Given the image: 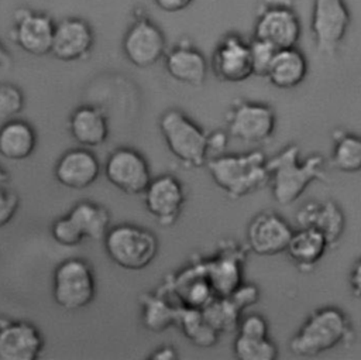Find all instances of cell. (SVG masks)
<instances>
[{
  "mask_svg": "<svg viewBox=\"0 0 361 360\" xmlns=\"http://www.w3.org/2000/svg\"><path fill=\"white\" fill-rule=\"evenodd\" d=\"M49 232L54 241L62 247H76L83 240H86L68 213L65 216L55 219L51 224Z\"/></svg>",
  "mask_w": 361,
  "mask_h": 360,
  "instance_id": "33",
  "label": "cell"
},
{
  "mask_svg": "<svg viewBox=\"0 0 361 360\" xmlns=\"http://www.w3.org/2000/svg\"><path fill=\"white\" fill-rule=\"evenodd\" d=\"M247 250L234 241H224L219 251L204 258L206 275L219 296H228L244 280V261Z\"/></svg>",
  "mask_w": 361,
  "mask_h": 360,
  "instance_id": "16",
  "label": "cell"
},
{
  "mask_svg": "<svg viewBox=\"0 0 361 360\" xmlns=\"http://www.w3.org/2000/svg\"><path fill=\"white\" fill-rule=\"evenodd\" d=\"M103 244L110 261L127 271L147 268L158 254L157 236L151 230L131 223L110 227Z\"/></svg>",
  "mask_w": 361,
  "mask_h": 360,
  "instance_id": "5",
  "label": "cell"
},
{
  "mask_svg": "<svg viewBox=\"0 0 361 360\" xmlns=\"http://www.w3.org/2000/svg\"><path fill=\"white\" fill-rule=\"evenodd\" d=\"M20 206L18 195L0 186V230L4 229L16 216Z\"/></svg>",
  "mask_w": 361,
  "mask_h": 360,
  "instance_id": "38",
  "label": "cell"
},
{
  "mask_svg": "<svg viewBox=\"0 0 361 360\" xmlns=\"http://www.w3.org/2000/svg\"><path fill=\"white\" fill-rule=\"evenodd\" d=\"M214 76L221 82L240 83L252 76L250 42L240 34H224L217 42L210 62Z\"/></svg>",
  "mask_w": 361,
  "mask_h": 360,
  "instance_id": "15",
  "label": "cell"
},
{
  "mask_svg": "<svg viewBox=\"0 0 361 360\" xmlns=\"http://www.w3.org/2000/svg\"><path fill=\"white\" fill-rule=\"evenodd\" d=\"M217 188L230 199H241L268 185V158L259 150L219 154L206 162Z\"/></svg>",
  "mask_w": 361,
  "mask_h": 360,
  "instance_id": "3",
  "label": "cell"
},
{
  "mask_svg": "<svg viewBox=\"0 0 361 360\" xmlns=\"http://www.w3.org/2000/svg\"><path fill=\"white\" fill-rule=\"evenodd\" d=\"M237 333L250 337H265L269 336V323L267 318L259 313H248L244 316L241 315Z\"/></svg>",
  "mask_w": 361,
  "mask_h": 360,
  "instance_id": "36",
  "label": "cell"
},
{
  "mask_svg": "<svg viewBox=\"0 0 361 360\" xmlns=\"http://www.w3.org/2000/svg\"><path fill=\"white\" fill-rule=\"evenodd\" d=\"M351 23L345 0H313L310 32L319 52L334 55Z\"/></svg>",
  "mask_w": 361,
  "mask_h": 360,
  "instance_id": "8",
  "label": "cell"
},
{
  "mask_svg": "<svg viewBox=\"0 0 361 360\" xmlns=\"http://www.w3.org/2000/svg\"><path fill=\"white\" fill-rule=\"evenodd\" d=\"M107 181L126 195H142L152 176L145 157L130 147L116 148L106 160Z\"/></svg>",
  "mask_w": 361,
  "mask_h": 360,
  "instance_id": "10",
  "label": "cell"
},
{
  "mask_svg": "<svg viewBox=\"0 0 361 360\" xmlns=\"http://www.w3.org/2000/svg\"><path fill=\"white\" fill-rule=\"evenodd\" d=\"M142 196L147 212L162 227L176 223L186 202L182 182L171 174L152 178Z\"/></svg>",
  "mask_w": 361,
  "mask_h": 360,
  "instance_id": "14",
  "label": "cell"
},
{
  "mask_svg": "<svg viewBox=\"0 0 361 360\" xmlns=\"http://www.w3.org/2000/svg\"><path fill=\"white\" fill-rule=\"evenodd\" d=\"M176 326L180 328L185 337L199 347L214 346L220 336V333L204 318L203 311L197 308L180 306Z\"/></svg>",
  "mask_w": 361,
  "mask_h": 360,
  "instance_id": "30",
  "label": "cell"
},
{
  "mask_svg": "<svg viewBox=\"0 0 361 360\" xmlns=\"http://www.w3.org/2000/svg\"><path fill=\"white\" fill-rule=\"evenodd\" d=\"M37 147L34 127L21 119H8L0 127V155L8 161H24Z\"/></svg>",
  "mask_w": 361,
  "mask_h": 360,
  "instance_id": "26",
  "label": "cell"
},
{
  "mask_svg": "<svg viewBox=\"0 0 361 360\" xmlns=\"http://www.w3.org/2000/svg\"><path fill=\"white\" fill-rule=\"evenodd\" d=\"M299 227H313L319 230L329 241L330 248L334 247L345 227V216L340 205L331 199L307 200L303 203L295 216Z\"/></svg>",
  "mask_w": 361,
  "mask_h": 360,
  "instance_id": "20",
  "label": "cell"
},
{
  "mask_svg": "<svg viewBox=\"0 0 361 360\" xmlns=\"http://www.w3.org/2000/svg\"><path fill=\"white\" fill-rule=\"evenodd\" d=\"M94 45L92 25L79 17H66L55 23L51 55L62 62L85 59Z\"/></svg>",
  "mask_w": 361,
  "mask_h": 360,
  "instance_id": "17",
  "label": "cell"
},
{
  "mask_svg": "<svg viewBox=\"0 0 361 360\" xmlns=\"http://www.w3.org/2000/svg\"><path fill=\"white\" fill-rule=\"evenodd\" d=\"M121 47L127 61L140 69L154 66L166 54L162 30L147 17L137 18L127 28Z\"/></svg>",
  "mask_w": 361,
  "mask_h": 360,
  "instance_id": "11",
  "label": "cell"
},
{
  "mask_svg": "<svg viewBox=\"0 0 361 360\" xmlns=\"http://www.w3.org/2000/svg\"><path fill=\"white\" fill-rule=\"evenodd\" d=\"M166 73L178 83L199 88L204 83L209 65L204 55L188 41H180L164 56Z\"/></svg>",
  "mask_w": 361,
  "mask_h": 360,
  "instance_id": "22",
  "label": "cell"
},
{
  "mask_svg": "<svg viewBox=\"0 0 361 360\" xmlns=\"http://www.w3.org/2000/svg\"><path fill=\"white\" fill-rule=\"evenodd\" d=\"M8 172L0 165V186H3L4 184H7V181H8Z\"/></svg>",
  "mask_w": 361,
  "mask_h": 360,
  "instance_id": "44",
  "label": "cell"
},
{
  "mask_svg": "<svg viewBox=\"0 0 361 360\" xmlns=\"http://www.w3.org/2000/svg\"><path fill=\"white\" fill-rule=\"evenodd\" d=\"M100 175L99 158L90 148H71L56 161L54 176L68 189L82 191L92 186Z\"/></svg>",
  "mask_w": 361,
  "mask_h": 360,
  "instance_id": "19",
  "label": "cell"
},
{
  "mask_svg": "<svg viewBox=\"0 0 361 360\" xmlns=\"http://www.w3.org/2000/svg\"><path fill=\"white\" fill-rule=\"evenodd\" d=\"M275 1H281V3H285V1H288V0H275Z\"/></svg>",
  "mask_w": 361,
  "mask_h": 360,
  "instance_id": "45",
  "label": "cell"
},
{
  "mask_svg": "<svg viewBox=\"0 0 361 360\" xmlns=\"http://www.w3.org/2000/svg\"><path fill=\"white\" fill-rule=\"evenodd\" d=\"M302 25L296 11L286 3L274 1L264 6L254 23V38L271 44L276 49L296 47Z\"/></svg>",
  "mask_w": 361,
  "mask_h": 360,
  "instance_id": "9",
  "label": "cell"
},
{
  "mask_svg": "<svg viewBox=\"0 0 361 360\" xmlns=\"http://www.w3.org/2000/svg\"><path fill=\"white\" fill-rule=\"evenodd\" d=\"M227 133L247 144L268 143L276 127V114L271 104L264 102L234 100L226 113Z\"/></svg>",
  "mask_w": 361,
  "mask_h": 360,
  "instance_id": "7",
  "label": "cell"
},
{
  "mask_svg": "<svg viewBox=\"0 0 361 360\" xmlns=\"http://www.w3.org/2000/svg\"><path fill=\"white\" fill-rule=\"evenodd\" d=\"M193 0H154L155 6L165 13H179L188 8Z\"/></svg>",
  "mask_w": 361,
  "mask_h": 360,
  "instance_id": "40",
  "label": "cell"
},
{
  "mask_svg": "<svg viewBox=\"0 0 361 360\" xmlns=\"http://www.w3.org/2000/svg\"><path fill=\"white\" fill-rule=\"evenodd\" d=\"M151 360H175L178 359V352L173 346H169V344H164L158 349H155L149 357Z\"/></svg>",
  "mask_w": 361,
  "mask_h": 360,
  "instance_id": "42",
  "label": "cell"
},
{
  "mask_svg": "<svg viewBox=\"0 0 361 360\" xmlns=\"http://www.w3.org/2000/svg\"><path fill=\"white\" fill-rule=\"evenodd\" d=\"M271 195L282 206L295 203L313 182H326V158L313 152L302 158L298 144H288L268 158Z\"/></svg>",
  "mask_w": 361,
  "mask_h": 360,
  "instance_id": "1",
  "label": "cell"
},
{
  "mask_svg": "<svg viewBox=\"0 0 361 360\" xmlns=\"http://www.w3.org/2000/svg\"><path fill=\"white\" fill-rule=\"evenodd\" d=\"M261 291L254 282H241L230 295L228 298L237 305V308L243 312L244 309L255 305L259 301Z\"/></svg>",
  "mask_w": 361,
  "mask_h": 360,
  "instance_id": "37",
  "label": "cell"
},
{
  "mask_svg": "<svg viewBox=\"0 0 361 360\" xmlns=\"http://www.w3.org/2000/svg\"><path fill=\"white\" fill-rule=\"evenodd\" d=\"M227 145V134L223 131H214L209 134V150L217 151V155L221 154V151Z\"/></svg>",
  "mask_w": 361,
  "mask_h": 360,
  "instance_id": "41",
  "label": "cell"
},
{
  "mask_svg": "<svg viewBox=\"0 0 361 360\" xmlns=\"http://www.w3.org/2000/svg\"><path fill=\"white\" fill-rule=\"evenodd\" d=\"M333 147L329 164L344 174H355L361 171V136L341 128H336L331 134Z\"/></svg>",
  "mask_w": 361,
  "mask_h": 360,
  "instance_id": "29",
  "label": "cell"
},
{
  "mask_svg": "<svg viewBox=\"0 0 361 360\" xmlns=\"http://www.w3.org/2000/svg\"><path fill=\"white\" fill-rule=\"evenodd\" d=\"M169 284L171 287L168 291L180 306L203 309L214 296H217L206 275L202 260L179 271V274L173 275V280Z\"/></svg>",
  "mask_w": 361,
  "mask_h": 360,
  "instance_id": "21",
  "label": "cell"
},
{
  "mask_svg": "<svg viewBox=\"0 0 361 360\" xmlns=\"http://www.w3.org/2000/svg\"><path fill=\"white\" fill-rule=\"evenodd\" d=\"M233 353L238 360H275L278 346L269 336L250 337L237 333L233 342Z\"/></svg>",
  "mask_w": 361,
  "mask_h": 360,
  "instance_id": "32",
  "label": "cell"
},
{
  "mask_svg": "<svg viewBox=\"0 0 361 360\" xmlns=\"http://www.w3.org/2000/svg\"><path fill=\"white\" fill-rule=\"evenodd\" d=\"M276 51L278 49L274 48L271 44L252 38V41L250 42V54H251V68H252L254 76H259V78L267 76Z\"/></svg>",
  "mask_w": 361,
  "mask_h": 360,
  "instance_id": "34",
  "label": "cell"
},
{
  "mask_svg": "<svg viewBox=\"0 0 361 360\" xmlns=\"http://www.w3.org/2000/svg\"><path fill=\"white\" fill-rule=\"evenodd\" d=\"M293 230L278 212L265 209L257 213L247 226V247L264 257L285 253Z\"/></svg>",
  "mask_w": 361,
  "mask_h": 360,
  "instance_id": "12",
  "label": "cell"
},
{
  "mask_svg": "<svg viewBox=\"0 0 361 360\" xmlns=\"http://www.w3.org/2000/svg\"><path fill=\"white\" fill-rule=\"evenodd\" d=\"M204 318L221 335L237 330L241 311L228 296H214L203 309Z\"/></svg>",
  "mask_w": 361,
  "mask_h": 360,
  "instance_id": "31",
  "label": "cell"
},
{
  "mask_svg": "<svg viewBox=\"0 0 361 360\" xmlns=\"http://www.w3.org/2000/svg\"><path fill=\"white\" fill-rule=\"evenodd\" d=\"M97 292L93 267L80 257L61 261L52 272V298L63 311H79L89 306Z\"/></svg>",
  "mask_w": 361,
  "mask_h": 360,
  "instance_id": "6",
  "label": "cell"
},
{
  "mask_svg": "<svg viewBox=\"0 0 361 360\" xmlns=\"http://www.w3.org/2000/svg\"><path fill=\"white\" fill-rule=\"evenodd\" d=\"M348 287L355 298H361V258H358L348 275Z\"/></svg>",
  "mask_w": 361,
  "mask_h": 360,
  "instance_id": "39",
  "label": "cell"
},
{
  "mask_svg": "<svg viewBox=\"0 0 361 360\" xmlns=\"http://www.w3.org/2000/svg\"><path fill=\"white\" fill-rule=\"evenodd\" d=\"M355 332L348 315L338 306L313 309L289 340V350L299 357H316L341 344H350Z\"/></svg>",
  "mask_w": 361,
  "mask_h": 360,
  "instance_id": "2",
  "label": "cell"
},
{
  "mask_svg": "<svg viewBox=\"0 0 361 360\" xmlns=\"http://www.w3.org/2000/svg\"><path fill=\"white\" fill-rule=\"evenodd\" d=\"M309 64L306 55L298 48L278 49L267 73L268 82L278 89H293L307 76Z\"/></svg>",
  "mask_w": 361,
  "mask_h": 360,
  "instance_id": "25",
  "label": "cell"
},
{
  "mask_svg": "<svg viewBox=\"0 0 361 360\" xmlns=\"http://www.w3.org/2000/svg\"><path fill=\"white\" fill-rule=\"evenodd\" d=\"M42 349L44 336L34 323L0 318V360H37Z\"/></svg>",
  "mask_w": 361,
  "mask_h": 360,
  "instance_id": "18",
  "label": "cell"
},
{
  "mask_svg": "<svg viewBox=\"0 0 361 360\" xmlns=\"http://www.w3.org/2000/svg\"><path fill=\"white\" fill-rule=\"evenodd\" d=\"M68 215L87 240H103L110 229V213L100 203L80 200L71 208Z\"/></svg>",
  "mask_w": 361,
  "mask_h": 360,
  "instance_id": "28",
  "label": "cell"
},
{
  "mask_svg": "<svg viewBox=\"0 0 361 360\" xmlns=\"http://www.w3.org/2000/svg\"><path fill=\"white\" fill-rule=\"evenodd\" d=\"M141 302V319L142 325L151 332H165L171 326H176L178 313L180 305L161 291L155 294H142Z\"/></svg>",
  "mask_w": 361,
  "mask_h": 360,
  "instance_id": "27",
  "label": "cell"
},
{
  "mask_svg": "<svg viewBox=\"0 0 361 360\" xmlns=\"http://www.w3.org/2000/svg\"><path fill=\"white\" fill-rule=\"evenodd\" d=\"M330 248L327 239L313 227H298L288 243L285 254L300 271L310 272Z\"/></svg>",
  "mask_w": 361,
  "mask_h": 360,
  "instance_id": "24",
  "label": "cell"
},
{
  "mask_svg": "<svg viewBox=\"0 0 361 360\" xmlns=\"http://www.w3.org/2000/svg\"><path fill=\"white\" fill-rule=\"evenodd\" d=\"M169 152L188 168H200L209 160V134L178 109L164 112L158 121Z\"/></svg>",
  "mask_w": 361,
  "mask_h": 360,
  "instance_id": "4",
  "label": "cell"
},
{
  "mask_svg": "<svg viewBox=\"0 0 361 360\" xmlns=\"http://www.w3.org/2000/svg\"><path fill=\"white\" fill-rule=\"evenodd\" d=\"M24 107V95L13 83H0V117L13 119Z\"/></svg>",
  "mask_w": 361,
  "mask_h": 360,
  "instance_id": "35",
  "label": "cell"
},
{
  "mask_svg": "<svg viewBox=\"0 0 361 360\" xmlns=\"http://www.w3.org/2000/svg\"><path fill=\"white\" fill-rule=\"evenodd\" d=\"M68 128L72 138L85 148L100 147L110 133L107 114L93 104L78 106L69 116Z\"/></svg>",
  "mask_w": 361,
  "mask_h": 360,
  "instance_id": "23",
  "label": "cell"
},
{
  "mask_svg": "<svg viewBox=\"0 0 361 360\" xmlns=\"http://www.w3.org/2000/svg\"><path fill=\"white\" fill-rule=\"evenodd\" d=\"M11 65V56L8 54V51L3 47V44L0 42V69H7Z\"/></svg>",
  "mask_w": 361,
  "mask_h": 360,
  "instance_id": "43",
  "label": "cell"
},
{
  "mask_svg": "<svg viewBox=\"0 0 361 360\" xmlns=\"http://www.w3.org/2000/svg\"><path fill=\"white\" fill-rule=\"evenodd\" d=\"M55 23L45 14L25 7L17 8L13 14L11 40L24 52L34 56L51 54Z\"/></svg>",
  "mask_w": 361,
  "mask_h": 360,
  "instance_id": "13",
  "label": "cell"
}]
</instances>
